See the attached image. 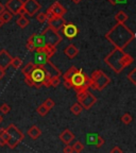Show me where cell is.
I'll return each mask as SVG.
<instances>
[{
    "mask_svg": "<svg viewBox=\"0 0 136 153\" xmlns=\"http://www.w3.org/2000/svg\"><path fill=\"white\" fill-rule=\"evenodd\" d=\"M105 38L115 48L124 49L132 41H134L135 33L124 24L117 22L116 26L113 27L110 31L105 34Z\"/></svg>",
    "mask_w": 136,
    "mask_h": 153,
    "instance_id": "1",
    "label": "cell"
},
{
    "mask_svg": "<svg viewBox=\"0 0 136 153\" xmlns=\"http://www.w3.org/2000/svg\"><path fill=\"white\" fill-rule=\"evenodd\" d=\"M133 62V57L129 53L124 52L123 49H119V48H115L114 50L111 51L104 57V63L116 74L121 72L126 67L130 66Z\"/></svg>",
    "mask_w": 136,
    "mask_h": 153,
    "instance_id": "2",
    "label": "cell"
},
{
    "mask_svg": "<svg viewBox=\"0 0 136 153\" xmlns=\"http://www.w3.org/2000/svg\"><path fill=\"white\" fill-rule=\"evenodd\" d=\"M3 137H4L7 146H9L11 149H15L19 143L24 140L25 135L14 123H12L4 129Z\"/></svg>",
    "mask_w": 136,
    "mask_h": 153,
    "instance_id": "3",
    "label": "cell"
},
{
    "mask_svg": "<svg viewBox=\"0 0 136 153\" xmlns=\"http://www.w3.org/2000/svg\"><path fill=\"white\" fill-rule=\"evenodd\" d=\"M109 84H111V78L100 69L95 70L89 78V88L96 91H102Z\"/></svg>",
    "mask_w": 136,
    "mask_h": 153,
    "instance_id": "4",
    "label": "cell"
},
{
    "mask_svg": "<svg viewBox=\"0 0 136 153\" xmlns=\"http://www.w3.org/2000/svg\"><path fill=\"white\" fill-rule=\"evenodd\" d=\"M70 84L77 93H80L89 88V78L83 74V70L81 68H78V70L70 79Z\"/></svg>",
    "mask_w": 136,
    "mask_h": 153,
    "instance_id": "5",
    "label": "cell"
},
{
    "mask_svg": "<svg viewBox=\"0 0 136 153\" xmlns=\"http://www.w3.org/2000/svg\"><path fill=\"white\" fill-rule=\"evenodd\" d=\"M42 36L44 38L45 45L52 46V47H56L62 42V36L60 35L59 31L52 29L51 27H47L45 31L42 33Z\"/></svg>",
    "mask_w": 136,
    "mask_h": 153,
    "instance_id": "6",
    "label": "cell"
},
{
    "mask_svg": "<svg viewBox=\"0 0 136 153\" xmlns=\"http://www.w3.org/2000/svg\"><path fill=\"white\" fill-rule=\"evenodd\" d=\"M77 99H78V102L82 105V108H85V110H89L97 102V98L88 89L77 93Z\"/></svg>",
    "mask_w": 136,
    "mask_h": 153,
    "instance_id": "7",
    "label": "cell"
},
{
    "mask_svg": "<svg viewBox=\"0 0 136 153\" xmlns=\"http://www.w3.org/2000/svg\"><path fill=\"white\" fill-rule=\"evenodd\" d=\"M46 76V74H45V70H44L43 67L41 66H36L34 67V69L32 70L31 74H30V78L31 80L33 81L34 83V86L36 89H39L43 86V81L45 79Z\"/></svg>",
    "mask_w": 136,
    "mask_h": 153,
    "instance_id": "8",
    "label": "cell"
},
{
    "mask_svg": "<svg viewBox=\"0 0 136 153\" xmlns=\"http://www.w3.org/2000/svg\"><path fill=\"white\" fill-rule=\"evenodd\" d=\"M22 7L26 11V14H28L29 16H34L41 10V4L38 3L37 0H27L22 4Z\"/></svg>",
    "mask_w": 136,
    "mask_h": 153,
    "instance_id": "9",
    "label": "cell"
},
{
    "mask_svg": "<svg viewBox=\"0 0 136 153\" xmlns=\"http://www.w3.org/2000/svg\"><path fill=\"white\" fill-rule=\"evenodd\" d=\"M45 46V45H44ZM44 46L43 47H38V48H35V55H34V64L36 66H43L46 62L50 60L49 57L47 56L46 54L45 50H44Z\"/></svg>",
    "mask_w": 136,
    "mask_h": 153,
    "instance_id": "10",
    "label": "cell"
},
{
    "mask_svg": "<svg viewBox=\"0 0 136 153\" xmlns=\"http://www.w3.org/2000/svg\"><path fill=\"white\" fill-rule=\"evenodd\" d=\"M42 67H43L44 70H45L46 76L50 78V79H51V78H53V76H62V72H61V70L57 69L56 67H55L54 65L50 62V61L46 62Z\"/></svg>",
    "mask_w": 136,
    "mask_h": 153,
    "instance_id": "11",
    "label": "cell"
},
{
    "mask_svg": "<svg viewBox=\"0 0 136 153\" xmlns=\"http://www.w3.org/2000/svg\"><path fill=\"white\" fill-rule=\"evenodd\" d=\"M22 4H24V2H22V0H7V3L4 4V7L13 15H17L19 12V10L22 7Z\"/></svg>",
    "mask_w": 136,
    "mask_h": 153,
    "instance_id": "12",
    "label": "cell"
},
{
    "mask_svg": "<svg viewBox=\"0 0 136 153\" xmlns=\"http://www.w3.org/2000/svg\"><path fill=\"white\" fill-rule=\"evenodd\" d=\"M62 29H63V34L68 39L74 38L78 35V33H79V29L77 28V26L74 24H65Z\"/></svg>",
    "mask_w": 136,
    "mask_h": 153,
    "instance_id": "13",
    "label": "cell"
},
{
    "mask_svg": "<svg viewBox=\"0 0 136 153\" xmlns=\"http://www.w3.org/2000/svg\"><path fill=\"white\" fill-rule=\"evenodd\" d=\"M11 61H12L11 54L5 49H1L0 50V68H2L4 70L7 69L11 65Z\"/></svg>",
    "mask_w": 136,
    "mask_h": 153,
    "instance_id": "14",
    "label": "cell"
},
{
    "mask_svg": "<svg viewBox=\"0 0 136 153\" xmlns=\"http://www.w3.org/2000/svg\"><path fill=\"white\" fill-rule=\"evenodd\" d=\"M48 10H49V11L52 13L53 16H55V17H63L65 13H66V9H65L59 1H55L53 4H51V7H49Z\"/></svg>",
    "mask_w": 136,
    "mask_h": 153,
    "instance_id": "15",
    "label": "cell"
},
{
    "mask_svg": "<svg viewBox=\"0 0 136 153\" xmlns=\"http://www.w3.org/2000/svg\"><path fill=\"white\" fill-rule=\"evenodd\" d=\"M48 22H49V27H51V28L56 30V31H60L61 29L64 27V25L66 24V22H65V19L63 17L55 16H52L50 19H48Z\"/></svg>",
    "mask_w": 136,
    "mask_h": 153,
    "instance_id": "16",
    "label": "cell"
},
{
    "mask_svg": "<svg viewBox=\"0 0 136 153\" xmlns=\"http://www.w3.org/2000/svg\"><path fill=\"white\" fill-rule=\"evenodd\" d=\"M77 70H78V68H77L76 66H71L69 69L63 74V78H64V86L67 89L72 88L71 84H70V79H71V76H74V74L77 71Z\"/></svg>",
    "mask_w": 136,
    "mask_h": 153,
    "instance_id": "17",
    "label": "cell"
},
{
    "mask_svg": "<svg viewBox=\"0 0 136 153\" xmlns=\"http://www.w3.org/2000/svg\"><path fill=\"white\" fill-rule=\"evenodd\" d=\"M60 139L65 145H68V143H70L74 139V134L72 133L70 130L65 129L64 131L60 134Z\"/></svg>",
    "mask_w": 136,
    "mask_h": 153,
    "instance_id": "18",
    "label": "cell"
},
{
    "mask_svg": "<svg viewBox=\"0 0 136 153\" xmlns=\"http://www.w3.org/2000/svg\"><path fill=\"white\" fill-rule=\"evenodd\" d=\"M28 41L31 42L35 48L43 47V46L45 45V42H44V38H43V36H42V34H32V35L29 37Z\"/></svg>",
    "mask_w": 136,
    "mask_h": 153,
    "instance_id": "19",
    "label": "cell"
},
{
    "mask_svg": "<svg viewBox=\"0 0 136 153\" xmlns=\"http://www.w3.org/2000/svg\"><path fill=\"white\" fill-rule=\"evenodd\" d=\"M64 53L68 59H74L77 55L79 54V49L76 47L74 45H68L64 49Z\"/></svg>",
    "mask_w": 136,
    "mask_h": 153,
    "instance_id": "20",
    "label": "cell"
},
{
    "mask_svg": "<svg viewBox=\"0 0 136 153\" xmlns=\"http://www.w3.org/2000/svg\"><path fill=\"white\" fill-rule=\"evenodd\" d=\"M28 135L31 137L32 139H34V140H35V139H37L38 137L42 135V131H41V129L37 127V126H32V127L29 129Z\"/></svg>",
    "mask_w": 136,
    "mask_h": 153,
    "instance_id": "21",
    "label": "cell"
},
{
    "mask_svg": "<svg viewBox=\"0 0 136 153\" xmlns=\"http://www.w3.org/2000/svg\"><path fill=\"white\" fill-rule=\"evenodd\" d=\"M34 67H35V64L32 63V62H29L26 66L22 67V72L25 76V79H29V78H30V74H31L32 70L34 69Z\"/></svg>",
    "mask_w": 136,
    "mask_h": 153,
    "instance_id": "22",
    "label": "cell"
},
{
    "mask_svg": "<svg viewBox=\"0 0 136 153\" xmlns=\"http://www.w3.org/2000/svg\"><path fill=\"white\" fill-rule=\"evenodd\" d=\"M29 24H30V20L25 15H20V17L16 20V25L22 29L27 28L29 26Z\"/></svg>",
    "mask_w": 136,
    "mask_h": 153,
    "instance_id": "23",
    "label": "cell"
},
{
    "mask_svg": "<svg viewBox=\"0 0 136 153\" xmlns=\"http://www.w3.org/2000/svg\"><path fill=\"white\" fill-rule=\"evenodd\" d=\"M129 16H128L123 11H119L117 14L115 15V19H116V22H119V24H124V22H127Z\"/></svg>",
    "mask_w": 136,
    "mask_h": 153,
    "instance_id": "24",
    "label": "cell"
},
{
    "mask_svg": "<svg viewBox=\"0 0 136 153\" xmlns=\"http://www.w3.org/2000/svg\"><path fill=\"white\" fill-rule=\"evenodd\" d=\"M83 111V108H82V105L80 104L79 102H76L71 105V108H70V112L74 115V116H79L80 114L82 113Z\"/></svg>",
    "mask_w": 136,
    "mask_h": 153,
    "instance_id": "25",
    "label": "cell"
},
{
    "mask_svg": "<svg viewBox=\"0 0 136 153\" xmlns=\"http://www.w3.org/2000/svg\"><path fill=\"white\" fill-rule=\"evenodd\" d=\"M0 17H1V19H2V22H11L12 20V18H13V14L10 11H7V10H4L1 14H0Z\"/></svg>",
    "mask_w": 136,
    "mask_h": 153,
    "instance_id": "26",
    "label": "cell"
},
{
    "mask_svg": "<svg viewBox=\"0 0 136 153\" xmlns=\"http://www.w3.org/2000/svg\"><path fill=\"white\" fill-rule=\"evenodd\" d=\"M44 50H45V52H46V54H47V56L49 57V59H51V57H52L53 55L55 54V52H56V48L52 47V46L45 45V46H44Z\"/></svg>",
    "mask_w": 136,
    "mask_h": 153,
    "instance_id": "27",
    "label": "cell"
},
{
    "mask_svg": "<svg viewBox=\"0 0 136 153\" xmlns=\"http://www.w3.org/2000/svg\"><path fill=\"white\" fill-rule=\"evenodd\" d=\"M71 149H72V152H74V153H80V152H82V151H83L84 145L81 143V141H74V143H72Z\"/></svg>",
    "mask_w": 136,
    "mask_h": 153,
    "instance_id": "28",
    "label": "cell"
},
{
    "mask_svg": "<svg viewBox=\"0 0 136 153\" xmlns=\"http://www.w3.org/2000/svg\"><path fill=\"white\" fill-rule=\"evenodd\" d=\"M36 112H37V114L39 115V116H42V117H45L46 115L49 113V110L46 108V105L43 103V104H41L37 108H36Z\"/></svg>",
    "mask_w": 136,
    "mask_h": 153,
    "instance_id": "29",
    "label": "cell"
},
{
    "mask_svg": "<svg viewBox=\"0 0 136 153\" xmlns=\"http://www.w3.org/2000/svg\"><path fill=\"white\" fill-rule=\"evenodd\" d=\"M11 65H12L14 68L18 69L20 68L22 65V60L20 59L19 56H15V57H12V61H11Z\"/></svg>",
    "mask_w": 136,
    "mask_h": 153,
    "instance_id": "30",
    "label": "cell"
},
{
    "mask_svg": "<svg viewBox=\"0 0 136 153\" xmlns=\"http://www.w3.org/2000/svg\"><path fill=\"white\" fill-rule=\"evenodd\" d=\"M133 120V117H132V115L129 114V113H126V114L122 115L121 117V121L123 122L124 124H130Z\"/></svg>",
    "mask_w": 136,
    "mask_h": 153,
    "instance_id": "31",
    "label": "cell"
},
{
    "mask_svg": "<svg viewBox=\"0 0 136 153\" xmlns=\"http://www.w3.org/2000/svg\"><path fill=\"white\" fill-rule=\"evenodd\" d=\"M98 134H93V133H89L87 134V137H86V139H87V143H89V145H94L95 143V141L97 140V138H98Z\"/></svg>",
    "mask_w": 136,
    "mask_h": 153,
    "instance_id": "32",
    "label": "cell"
},
{
    "mask_svg": "<svg viewBox=\"0 0 136 153\" xmlns=\"http://www.w3.org/2000/svg\"><path fill=\"white\" fill-rule=\"evenodd\" d=\"M61 83V76H55L53 78H51V81H50V86L52 87H57V86L60 85Z\"/></svg>",
    "mask_w": 136,
    "mask_h": 153,
    "instance_id": "33",
    "label": "cell"
},
{
    "mask_svg": "<svg viewBox=\"0 0 136 153\" xmlns=\"http://www.w3.org/2000/svg\"><path fill=\"white\" fill-rule=\"evenodd\" d=\"M128 80L131 81L133 85H136V68H134L129 74H128Z\"/></svg>",
    "mask_w": 136,
    "mask_h": 153,
    "instance_id": "34",
    "label": "cell"
},
{
    "mask_svg": "<svg viewBox=\"0 0 136 153\" xmlns=\"http://www.w3.org/2000/svg\"><path fill=\"white\" fill-rule=\"evenodd\" d=\"M0 112L2 113L3 115H7L11 112V106L7 103H2V104L0 105Z\"/></svg>",
    "mask_w": 136,
    "mask_h": 153,
    "instance_id": "35",
    "label": "cell"
},
{
    "mask_svg": "<svg viewBox=\"0 0 136 153\" xmlns=\"http://www.w3.org/2000/svg\"><path fill=\"white\" fill-rule=\"evenodd\" d=\"M44 104L46 105V108H47L48 110L50 111L51 108H54L55 102H54V100H52V99H51V98H48V99H46V100H45V102H44Z\"/></svg>",
    "mask_w": 136,
    "mask_h": 153,
    "instance_id": "36",
    "label": "cell"
},
{
    "mask_svg": "<svg viewBox=\"0 0 136 153\" xmlns=\"http://www.w3.org/2000/svg\"><path fill=\"white\" fill-rule=\"evenodd\" d=\"M36 19H37V22L39 24H45L47 22V17H46L45 13H39V14L36 16Z\"/></svg>",
    "mask_w": 136,
    "mask_h": 153,
    "instance_id": "37",
    "label": "cell"
},
{
    "mask_svg": "<svg viewBox=\"0 0 136 153\" xmlns=\"http://www.w3.org/2000/svg\"><path fill=\"white\" fill-rule=\"evenodd\" d=\"M104 139L102 138V137L101 136H98V138H97V140L95 141V143H94V146L96 147V148H101V147L103 146V145H104Z\"/></svg>",
    "mask_w": 136,
    "mask_h": 153,
    "instance_id": "38",
    "label": "cell"
},
{
    "mask_svg": "<svg viewBox=\"0 0 136 153\" xmlns=\"http://www.w3.org/2000/svg\"><path fill=\"white\" fill-rule=\"evenodd\" d=\"M3 133H4V129H0V146L1 147L7 146V143H5V140H4V137H3Z\"/></svg>",
    "mask_w": 136,
    "mask_h": 153,
    "instance_id": "39",
    "label": "cell"
},
{
    "mask_svg": "<svg viewBox=\"0 0 136 153\" xmlns=\"http://www.w3.org/2000/svg\"><path fill=\"white\" fill-rule=\"evenodd\" d=\"M26 48L28 49L29 51H31V52H34V50H35V47H34V45L31 43V42H27L26 44Z\"/></svg>",
    "mask_w": 136,
    "mask_h": 153,
    "instance_id": "40",
    "label": "cell"
},
{
    "mask_svg": "<svg viewBox=\"0 0 136 153\" xmlns=\"http://www.w3.org/2000/svg\"><path fill=\"white\" fill-rule=\"evenodd\" d=\"M63 152L72 153V149H71V146H70V143H68V145H66V146H65V148L63 149Z\"/></svg>",
    "mask_w": 136,
    "mask_h": 153,
    "instance_id": "41",
    "label": "cell"
},
{
    "mask_svg": "<svg viewBox=\"0 0 136 153\" xmlns=\"http://www.w3.org/2000/svg\"><path fill=\"white\" fill-rule=\"evenodd\" d=\"M111 152H112V153H116V152H117V153H122L123 151H122L119 147H114V148L111 150Z\"/></svg>",
    "mask_w": 136,
    "mask_h": 153,
    "instance_id": "42",
    "label": "cell"
},
{
    "mask_svg": "<svg viewBox=\"0 0 136 153\" xmlns=\"http://www.w3.org/2000/svg\"><path fill=\"white\" fill-rule=\"evenodd\" d=\"M5 76V70L2 69V68H0V80H2Z\"/></svg>",
    "mask_w": 136,
    "mask_h": 153,
    "instance_id": "43",
    "label": "cell"
},
{
    "mask_svg": "<svg viewBox=\"0 0 136 153\" xmlns=\"http://www.w3.org/2000/svg\"><path fill=\"white\" fill-rule=\"evenodd\" d=\"M5 10V7H4V4H2V3L0 2V14H1V13L3 12V11H4Z\"/></svg>",
    "mask_w": 136,
    "mask_h": 153,
    "instance_id": "44",
    "label": "cell"
},
{
    "mask_svg": "<svg viewBox=\"0 0 136 153\" xmlns=\"http://www.w3.org/2000/svg\"><path fill=\"white\" fill-rule=\"evenodd\" d=\"M127 2V0H116V3L117 4H123V3Z\"/></svg>",
    "mask_w": 136,
    "mask_h": 153,
    "instance_id": "45",
    "label": "cell"
},
{
    "mask_svg": "<svg viewBox=\"0 0 136 153\" xmlns=\"http://www.w3.org/2000/svg\"><path fill=\"white\" fill-rule=\"evenodd\" d=\"M108 1H109V2H110L112 5H116V4H117V3H116V0H108Z\"/></svg>",
    "mask_w": 136,
    "mask_h": 153,
    "instance_id": "46",
    "label": "cell"
},
{
    "mask_svg": "<svg viewBox=\"0 0 136 153\" xmlns=\"http://www.w3.org/2000/svg\"><path fill=\"white\" fill-rule=\"evenodd\" d=\"M71 1H72L74 3H76V4H79V3L81 2L82 0H71Z\"/></svg>",
    "mask_w": 136,
    "mask_h": 153,
    "instance_id": "47",
    "label": "cell"
},
{
    "mask_svg": "<svg viewBox=\"0 0 136 153\" xmlns=\"http://www.w3.org/2000/svg\"><path fill=\"white\" fill-rule=\"evenodd\" d=\"M3 24H4V22H2V19H1V17H0V28L3 26Z\"/></svg>",
    "mask_w": 136,
    "mask_h": 153,
    "instance_id": "48",
    "label": "cell"
},
{
    "mask_svg": "<svg viewBox=\"0 0 136 153\" xmlns=\"http://www.w3.org/2000/svg\"><path fill=\"white\" fill-rule=\"evenodd\" d=\"M2 121H3V117L1 116V115H0V123H1Z\"/></svg>",
    "mask_w": 136,
    "mask_h": 153,
    "instance_id": "49",
    "label": "cell"
},
{
    "mask_svg": "<svg viewBox=\"0 0 136 153\" xmlns=\"http://www.w3.org/2000/svg\"><path fill=\"white\" fill-rule=\"evenodd\" d=\"M22 2H25V1H27V0H22Z\"/></svg>",
    "mask_w": 136,
    "mask_h": 153,
    "instance_id": "50",
    "label": "cell"
}]
</instances>
